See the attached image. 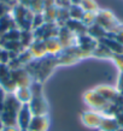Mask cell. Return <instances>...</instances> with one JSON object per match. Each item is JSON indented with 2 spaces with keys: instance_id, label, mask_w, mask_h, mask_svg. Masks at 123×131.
I'll list each match as a JSON object with an SVG mask.
<instances>
[{
  "instance_id": "1",
  "label": "cell",
  "mask_w": 123,
  "mask_h": 131,
  "mask_svg": "<svg viewBox=\"0 0 123 131\" xmlns=\"http://www.w3.org/2000/svg\"><path fill=\"white\" fill-rule=\"evenodd\" d=\"M98 22H99V25L101 28L109 29V30H116V28L118 27L117 19L111 12L109 11L100 12V15L98 16Z\"/></svg>"
},
{
  "instance_id": "2",
  "label": "cell",
  "mask_w": 123,
  "mask_h": 131,
  "mask_svg": "<svg viewBox=\"0 0 123 131\" xmlns=\"http://www.w3.org/2000/svg\"><path fill=\"white\" fill-rule=\"evenodd\" d=\"M32 118V110H30L28 105H24L22 108H20V112H18V115H17V122H18L22 130L28 129Z\"/></svg>"
},
{
  "instance_id": "3",
  "label": "cell",
  "mask_w": 123,
  "mask_h": 131,
  "mask_svg": "<svg viewBox=\"0 0 123 131\" xmlns=\"http://www.w3.org/2000/svg\"><path fill=\"white\" fill-rule=\"evenodd\" d=\"M48 126V120L44 115H35L33 117L29 124V130L30 131H46Z\"/></svg>"
},
{
  "instance_id": "4",
  "label": "cell",
  "mask_w": 123,
  "mask_h": 131,
  "mask_svg": "<svg viewBox=\"0 0 123 131\" xmlns=\"http://www.w3.org/2000/svg\"><path fill=\"white\" fill-rule=\"evenodd\" d=\"M83 122L86 125L91 127H100V124L103 122V117L99 114H97V113H86L83 115Z\"/></svg>"
},
{
  "instance_id": "5",
  "label": "cell",
  "mask_w": 123,
  "mask_h": 131,
  "mask_svg": "<svg viewBox=\"0 0 123 131\" xmlns=\"http://www.w3.org/2000/svg\"><path fill=\"white\" fill-rule=\"evenodd\" d=\"M98 93H99L100 95L103 96L104 99L106 100V101H116V99L118 97V93L116 89L113 88H110V87H103L98 89Z\"/></svg>"
},
{
  "instance_id": "6",
  "label": "cell",
  "mask_w": 123,
  "mask_h": 131,
  "mask_svg": "<svg viewBox=\"0 0 123 131\" xmlns=\"http://www.w3.org/2000/svg\"><path fill=\"white\" fill-rule=\"evenodd\" d=\"M100 127L103 131H118L119 125L117 124L115 118H103V122L100 124Z\"/></svg>"
},
{
  "instance_id": "7",
  "label": "cell",
  "mask_w": 123,
  "mask_h": 131,
  "mask_svg": "<svg viewBox=\"0 0 123 131\" xmlns=\"http://www.w3.org/2000/svg\"><path fill=\"white\" fill-rule=\"evenodd\" d=\"M115 31H116V34H115V37H113V39L123 46V28L119 27L118 29H116Z\"/></svg>"
},
{
  "instance_id": "8",
  "label": "cell",
  "mask_w": 123,
  "mask_h": 131,
  "mask_svg": "<svg viewBox=\"0 0 123 131\" xmlns=\"http://www.w3.org/2000/svg\"><path fill=\"white\" fill-rule=\"evenodd\" d=\"M115 61L117 64V66L119 68V70H121V72L123 73V54H116Z\"/></svg>"
},
{
  "instance_id": "9",
  "label": "cell",
  "mask_w": 123,
  "mask_h": 131,
  "mask_svg": "<svg viewBox=\"0 0 123 131\" xmlns=\"http://www.w3.org/2000/svg\"><path fill=\"white\" fill-rule=\"evenodd\" d=\"M116 122L119 125V129H123V112H119L118 114L116 115Z\"/></svg>"
},
{
  "instance_id": "10",
  "label": "cell",
  "mask_w": 123,
  "mask_h": 131,
  "mask_svg": "<svg viewBox=\"0 0 123 131\" xmlns=\"http://www.w3.org/2000/svg\"><path fill=\"white\" fill-rule=\"evenodd\" d=\"M4 131H18V130L15 129V126H6L4 129Z\"/></svg>"
}]
</instances>
